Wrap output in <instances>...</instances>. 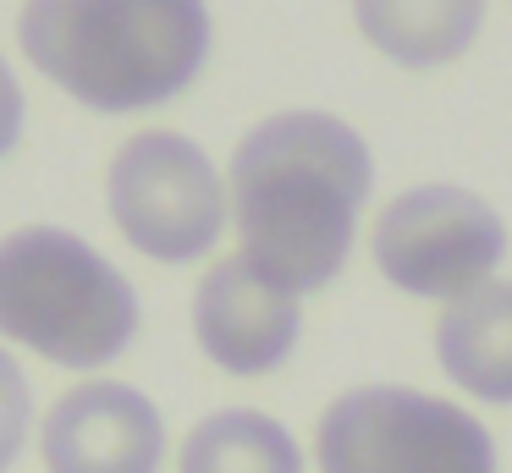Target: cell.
Here are the masks:
<instances>
[{
    "mask_svg": "<svg viewBox=\"0 0 512 473\" xmlns=\"http://www.w3.org/2000/svg\"><path fill=\"white\" fill-rule=\"evenodd\" d=\"M39 451L50 473H160L166 418L138 385L83 380L50 407Z\"/></svg>",
    "mask_w": 512,
    "mask_h": 473,
    "instance_id": "52a82bcc",
    "label": "cell"
},
{
    "mask_svg": "<svg viewBox=\"0 0 512 473\" xmlns=\"http://www.w3.org/2000/svg\"><path fill=\"white\" fill-rule=\"evenodd\" d=\"M507 259V226L468 187H408L375 220V264L397 292L463 303Z\"/></svg>",
    "mask_w": 512,
    "mask_h": 473,
    "instance_id": "8992f818",
    "label": "cell"
},
{
    "mask_svg": "<svg viewBox=\"0 0 512 473\" xmlns=\"http://www.w3.org/2000/svg\"><path fill=\"white\" fill-rule=\"evenodd\" d=\"M28 424H34V391H28V374L17 369V358L0 347V473L23 457Z\"/></svg>",
    "mask_w": 512,
    "mask_h": 473,
    "instance_id": "7c38bea8",
    "label": "cell"
},
{
    "mask_svg": "<svg viewBox=\"0 0 512 473\" xmlns=\"http://www.w3.org/2000/svg\"><path fill=\"white\" fill-rule=\"evenodd\" d=\"M375 187L369 143L325 110L265 116L232 149V220L243 259L287 292H320L342 275L358 209Z\"/></svg>",
    "mask_w": 512,
    "mask_h": 473,
    "instance_id": "6da1fadb",
    "label": "cell"
},
{
    "mask_svg": "<svg viewBox=\"0 0 512 473\" xmlns=\"http://www.w3.org/2000/svg\"><path fill=\"white\" fill-rule=\"evenodd\" d=\"M298 292L276 286L237 253L221 259L193 292V336L226 374H270L298 347Z\"/></svg>",
    "mask_w": 512,
    "mask_h": 473,
    "instance_id": "ba28073f",
    "label": "cell"
},
{
    "mask_svg": "<svg viewBox=\"0 0 512 473\" xmlns=\"http://www.w3.org/2000/svg\"><path fill=\"white\" fill-rule=\"evenodd\" d=\"M23 55L78 105L122 116L177 99L210 61L204 0H28Z\"/></svg>",
    "mask_w": 512,
    "mask_h": 473,
    "instance_id": "7a4b0ae2",
    "label": "cell"
},
{
    "mask_svg": "<svg viewBox=\"0 0 512 473\" xmlns=\"http://www.w3.org/2000/svg\"><path fill=\"white\" fill-rule=\"evenodd\" d=\"M23 116H28V99H23V83L6 61H0V154H12L17 138H23Z\"/></svg>",
    "mask_w": 512,
    "mask_h": 473,
    "instance_id": "4fadbf2b",
    "label": "cell"
},
{
    "mask_svg": "<svg viewBox=\"0 0 512 473\" xmlns=\"http://www.w3.org/2000/svg\"><path fill=\"white\" fill-rule=\"evenodd\" d=\"M182 473H303V451L287 424L254 407H221L182 440Z\"/></svg>",
    "mask_w": 512,
    "mask_h": 473,
    "instance_id": "8fae6325",
    "label": "cell"
},
{
    "mask_svg": "<svg viewBox=\"0 0 512 473\" xmlns=\"http://www.w3.org/2000/svg\"><path fill=\"white\" fill-rule=\"evenodd\" d=\"M353 22L386 61L430 72L479 39L485 0H353Z\"/></svg>",
    "mask_w": 512,
    "mask_h": 473,
    "instance_id": "30bf717a",
    "label": "cell"
},
{
    "mask_svg": "<svg viewBox=\"0 0 512 473\" xmlns=\"http://www.w3.org/2000/svg\"><path fill=\"white\" fill-rule=\"evenodd\" d=\"M111 220L138 253L160 264H188L215 248L226 226V187L210 154L188 132H138L105 171Z\"/></svg>",
    "mask_w": 512,
    "mask_h": 473,
    "instance_id": "5b68a950",
    "label": "cell"
},
{
    "mask_svg": "<svg viewBox=\"0 0 512 473\" xmlns=\"http://www.w3.org/2000/svg\"><path fill=\"white\" fill-rule=\"evenodd\" d=\"M435 358L474 402L512 407V281H490L435 319Z\"/></svg>",
    "mask_w": 512,
    "mask_h": 473,
    "instance_id": "9c48e42d",
    "label": "cell"
},
{
    "mask_svg": "<svg viewBox=\"0 0 512 473\" xmlns=\"http://www.w3.org/2000/svg\"><path fill=\"white\" fill-rule=\"evenodd\" d=\"M0 336L61 369H105L138 336V292L83 237L23 226L0 237Z\"/></svg>",
    "mask_w": 512,
    "mask_h": 473,
    "instance_id": "3957f363",
    "label": "cell"
},
{
    "mask_svg": "<svg viewBox=\"0 0 512 473\" xmlns=\"http://www.w3.org/2000/svg\"><path fill=\"white\" fill-rule=\"evenodd\" d=\"M314 457L320 473H496V440L446 396L358 385L320 413Z\"/></svg>",
    "mask_w": 512,
    "mask_h": 473,
    "instance_id": "277c9868",
    "label": "cell"
}]
</instances>
